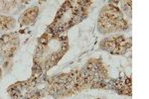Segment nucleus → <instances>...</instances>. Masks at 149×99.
<instances>
[{
    "instance_id": "nucleus-7",
    "label": "nucleus",
    "mask_w": 149,
    "mask_h": 99,
    "mask_svg": "<svg viewBox=\"0 0 149 99\" xmlns=\"http://www.w3.org/2000/svg\"><path fill=\"white\" fill-rule=\"evenodd\" d=\"M131 45L132 41L130 37H127L123 34H112L102 39L98 43V48L109 54L122 55L130 50Z\"/></svg>"
},
{
    "instance_id": "nucleus-4",
    "label": "nucleus",
    "mask_w": 149,
    "mask_h": 99,
    "mask_svg": "<svg viewBox=\"0 0 149 99\" xmlns=\"http://www.w3.org/2000/svg\"><path fill=\"white\" fill-rule=\"evenodd\" d=\"M115 2L109 1L100 10L97 17V31L102 35L120 34L130 29V24Z\"/></svg>"
},
{
    "instance_id": "nucleus-5",
    "label": "nucleus",
    "mask_w": 149,
    "mask_h": 99,
    "mask_svg": "<svg viewBox=\"0 0 149 99\" xmlns=\"http://www.w3.org/2000/svg\"><path fill=\"white\" fill-rule=\"evenodd\" d=\"M47 79L48 76L41 74L31 76L23 81L12 84L7 88L10 99H40L47 95Z\"/></svg>"
},
{
    "instance_id": "nucleus-2",
    "label": "nucleus",
    "mask_w": 149,
    "mask_h": 99,
    "mask_svg": "<svg viewBox=\"0 0 149 99\" xmlns=\"http://www.w3.org/2000/svg\"><path fill=\"white\" fill-rule=\"evenodd\" d=\"M93 1L68 0L65 1L56 13L53 22L48 26L46 32L62 35L74 26L78 25L88 16Z\"/></svg>"
},
{
    "instance_id": "nucleus-14",
    "label": "nucleus",
    "mask_w": 149,
    "mask_h": 99,
    "mask_svg": "<svg viewBox=\"0 0 149 99\" xmlns=\"http://www.w3.org/2000/svg\"><path fill=\"white\" fill-rule=\"evenodd\" d=\"M1 77H2V67L0 66V79H1Z\"/></svg>"
},
{
    "instance_id": "nucleus-6",
    "label": "nucleus",
    "mask_w": 149,
    "mask_h": 99,
    "mask_svg": "<svg viewBox=\"0 0 149 99\" xmlns=\"http://www.w3.org/2000/svg\"><path fill=\"white\" fill-rule=\"evenodd\" d=\"M81 69L91 89H102L105 81L110 78L109 69L100 57L90 59Z\"/></svg>"
},
{
    "instance_id": "nucleus-11",
    "label": "nucleus",
    "mask_w": 149,
    "mask_h": 99,
    "mask_svg": "<svg viewBox=\"0 0 149 99\" xmlns=\"http://www.w3.org/2000/svg\"><path fill=\"white\" fill-rule=\"evenodd\" d=\"M26 3V1L17 0H0V12L8 16H10V14H18L24 8Z\"/></svg>"
},
{
    "instance_id": "nucleus-9",
    "label": "nucleus",
    "mask_w": 149,
    "mask_h": 99,
    "mask_svg": "<svg viewBox=\"0 0 149 99\" xmlns=\"http://www.w3.org/2000/svg\"><path fill=\"white\" fill-rule=\"evenodd\" d=\"M102 89L112 90L120 95L131 96L132 94V81L130 76H121L118 78H109L103 84Z\"/></svg>"
},
{
    "instance_id": "nucleus-13",
    "label": "nucleus",
    "mask_w": 149,
    "mask_h": 99,
    "mask_svg": "<svg viewBox=\"0 0 149 99\" xmlns=\"http://www.w3.org/2000/svg\"><path fill=\"white\" fill-rule=\"evenodd\" d=\"M120 10L122 13L124 14V16L128 17L129 19L131 18V13H132V1H121L120 2Z\"/></svg>"
},
{
    "instance_id": "nucleus-12",
    "label": "nucleus",
    "mask_w": 149,
    "mask_h": 99,
    "mask_svg": "<svg viewBox=\"0 0 149 99\" xmlns=\"http://www.w3.org/2000/svg\"><path fill=\"white\" fill-rule=\"evenodd\" d=\"M17 21L13 16L0 14V34H7L16 28Z\"/></svg>"
},
{
    "instance_id": "nucleus-1",
    "label": "nucleus",
    "mask_w": 149,
    "mask_h": 99,
    "mask_svg": "<svg viewBox=\"0 0 149 99\" xmlns=\"http://www.w3.org/2000/svg\"><path fill=\"white\" fill-rule=\"evenodd\" d=\"M68 50L67 36L45 32L38 40L33 55L32 76L45 74L61 61Z\"/></svg>"
},
{
    "instance_id": "nucleus-8",
    "label": "nucleus",
    "mask_w": 149,
    "mask_h": 99,
    "mask_svg": "<svg viewBox=\"0 0 149 99\" xmlns=\"http://www.w3.org/2000/svg\"><path fill=\"white\" fill-rule=\"evenodd\" d=\"M20 48V37L17 33H7L0 37V59L10 61Z\"/></svg>"
},
{
    "instance_id": "nucleus-10",
    "label": "nucleus",
    "mask_w": 149,
    "mask_h": 99,
    "mask_svg": "<svg viewBox=\"0 0 149 99\" xmlns=\"http://www.w3.org/2000/svg\"><path fill=\"white\" fill-rule=\"evenodd\" d=\"M39 7L37 5L30 6L26 8L25 10L22 11V13L19 15L18 22L21 26H31L33 25L36 20H37L38 16H39Z\"/></svg>"
},
{
    "instance_id": "nucleus-3",
    "label": "nucleus",
    "mask_w": 149,
    "mask_h": 99,
    "mask_svg": "<svg viewBox=\"0 0 149 99\" xmlns=\"http://www.w3.org/2000/svg\"><path fill=\"white\" fill-rule=\"evenodd\" d=\"M91 89L81 69L48 76L47 92L55 99H63Z\"/></svg>"
},
{
    "instance_id": "nucleus-15",
    "label": "nucleus",
    "mask_w": 149,
    "mask_h": 99,
    "mask_svg": "<svg viewBox=\"0 0 149 99\" xmlns=\"http://www.w3.org/2000/svg\"><path fill=\"white\" fill-rule=\"evenodd\" d=\"M95 99H107V98H102V97H100V98H95Z\"/></svg>"
}]
</instances>
